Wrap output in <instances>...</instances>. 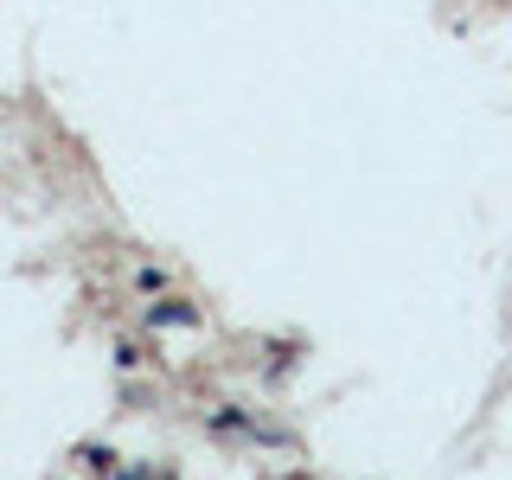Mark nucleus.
Masks as SVG:
<instances>
[{"label": "nucleus", "instance_id": "f257e3e1", "mask_svg": "<svg viewBox=\"0 0 512 480\" xmlns=\"http://www.w3.org/2000/svg\"><path fill=\"white\" fill-rule=\"evenodd\" d=\"M154 327H192V308L186 301H160V308H148Z\"/></svg>", "mask_w": 512, "mask_h": 480}]
</instances>
